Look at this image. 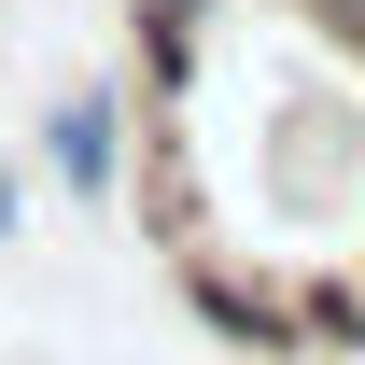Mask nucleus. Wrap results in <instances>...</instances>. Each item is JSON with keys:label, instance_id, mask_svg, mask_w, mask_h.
<instances>
[{"label": "nucleus", "instance_id": "obj_1", "mask_svg": "<svg viewBox=\"0 0 365 365\" xmlns=\"http://www.w3.org/2000/svg\"><path fill=\"white\" fill-rule=\"evenodd\" d=\"M43 182L56 197H113V182H127V98L113 85H71L43 113Z\"/></svg>", "mask_w": 365, "mask_h": 365}, {"label": "nucleus", "instance_id": "obj_2", "mask_svg": "<svg viewBox=\"0 0 365 365\" xmlns=\"http://www.w3.org/2000/svg\"><path fill=\"white\" fill-rule=\"evenodd\" d=\"M211 14H225V0H140V43H155V98H169L182 71H197V43H211Z\"/></svg>", "mask_w": 365, "mask_h": 365}, {"label": "nucleus", "instance_id": "obj_3", "mask_svg": "<svg viewBox=\"0 0 365 365\" xmlns=\"http://www.w3.org/2000/svg\"><path fill=\"white\" fill-rule=\"evenodd\" d=\"M295 14H309L323 43H351V56H365V0H295Z\"/></svg>", "mask_w": 365, "mask_h": 365}, {"label": "nucleus", "instance_id": "obj_4", "mask_svg": "<svg viewBox=\"0 0 365 365\" xmlns=\"http://www.w3.org/2000/svg\"><path fill=\"white\" fill-rule=\"evenodd\" d=\"M29 239V169H0V253Z\"/></svg>", "mask_w": 365, "mask_h": 365}]
</instances>
